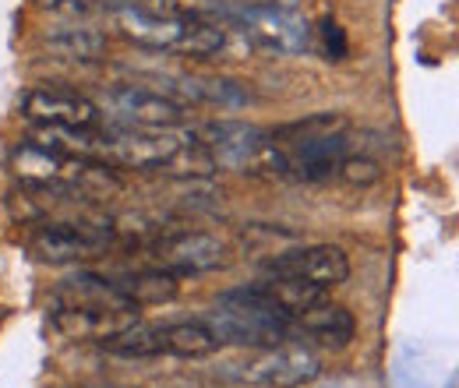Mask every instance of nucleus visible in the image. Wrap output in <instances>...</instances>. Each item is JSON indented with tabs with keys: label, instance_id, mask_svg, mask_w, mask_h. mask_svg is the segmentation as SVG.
<instances>
[{
	"label": "nucleus",
	"instance_id": "4468645a",
	"mask_svg": "<svg viewBox=\"0 0 459 388\" xmlns=\"http://www.w3.org/2000/svg\"><path fill=\"white\" fill-rule=\"evenodd\" d=\"M353 332H357L353 315L343 304H329L325 297L293 318V335H311L329 349H346L353 342Z\"/></svg>",
	"mask_w": 459,
	"mask_h": 388
},
{
	"label": "nucleus",
	"instance_id": "412c9836",
	"mask_svg": "<svg viewBox=\"0 0 459 388\" xmlns=\"http://www.w3.org/2000/svg\"><path fill=\"white\" fill-rule=\"evenodd\" d=\"M240 4H258V7H287V11H297L300 0H240Z\"/></svg>",
	"mask_w": 459,
	"mask_h": 388
},
{
	"label": "nucleus",
	"instance_id": "0eeeda50",
	"mask_svg": "<svg viewBox=\"0 0 459 388\" xmlns=\"http://www.w3.org/2000/svg\"><path fill=\"white\" fill-rule=\"evenodd\" d=\"M114 244V226L107 220H54L39 222L29 237V251L43 265H71L103 254Z\"/></svg>",
	"mask_w": 459,
	"mask_h": 388
},
{
	"label": "nucleus",
	"instance_id": "a211bd4d",
	"mask_svg": "<svg viewBox=\"0 0 459 388\" xmlns=\"http://www.w3.org/2000/svg\"><path fill=\"white\" fill-rule=\"evenodd\" d=\"M336 177L350 184V187H371V184H378L382 180V163L375 160V156H368V152H346L340 169H336Z\"/></svg>",
	"mask_w": 459,
	"mask_h": 388
},
{
	"label": "nucleus",
	"instance_id": "6e6552de",
	"mask_svg": "<svg viewBox=\"0 0 459 388\" xmlns=\"http://www.w3.org/2000/svg\"><path fill=\"white\" fill-rule=\"evenodd\" d=\"M233 11L247 43H258L276 54H304L311 47V25L300 18V11L258 7V4H233Z\"/></svg>",
	"mask_w": 459,
	"mask_h": 388
},
{
	"label": "nucleus",
	"instance_id": "7ed1b4c3",
	"mask_svg": "<svg viewBox=\"0 0 459 388\" xmlns=\"http://www.w3.org/2000/svg\"><path fill=\"white\" fill-rule=\"evenodd\" d=\"M187 134L205 149L216 169L283 177V156L265 127H255L244 120H216V124H195L187 127Z\"/></svg>",
	"mask_w": 459,
	"mask_h": 388
},
{
	"label": "nucleus",
	"instance_id": "dca6fc26",
	"mask_svg": "<svg viewBox=\"0 0 459 388\" xmlns=\"http://www.w3.org/2000/svg\"><path fill=\"white\" fill-rule=\"evenodd\" d=\"M117 289L124 293V300H131L134 307H145V304H167L177 297L180 282L177 276L163 272V269H138V272H124V276L110 279Z\"/></svg>",
	"mask_w": 459,
	"mask_h": 388
},
{
	"label": "nucleus",
	"instance_id": "423d86ee",
	"mask_svg": "<svg viewBox=\"0 0 459 388\" xmlns=\"http://www.w3.org/2000/svg\"><path fill=\"white\" fill-rule=\"evenodd\" d=\"M223 378L251 388H304L322 375V360L304 342H276L247 360H233L220 371Z\"/></svg>",
	"mask_w": 459,
	"mask_h": 388
},
{
	"label": "nucleus",
	"instance_id": "9b49d317",
	"mask_svg": "<svg viewBox=\"0 0 459 388\" xmlns=\"http://www.w3.org/2000/svg\"><path fill=\"white\" fill-rule=\"evenodd\" d=\"M100 110H110V116H114L120 127H145V131L180 127L184 116H187L184 103H177V99L156 92V89H142V85L110 89Z\"/></svg>",
	"mask_w": 459,
	"mask_h": 388
},
{
	"label": "nucleus",
	"instance_id": "1a4fd4ad",
	"mask_svg": "<svg viewBox=\"0 0 459 388\" xmlns=\"http://www.w3.org/2000/svg\"><path fill=\"white\" fill-rule=\"evenodd\" d=\"M22 116L50 131H82V127L103 124V110L96 99L71 92V89H50V85L29 89L22 96Z\"/></svg>",
	"mask_w": 459,
	"mask_h": 388
},
{
	"label": "nucleus",
	"instance_id": "f3484780",
	"mask_svg": "<svg viewBox=\"0 0 459 388\" xmlns=\"http://www.w3.org/2000/svg\"><path fill=\"white\" fill-rule=\"evenodd\" d=\"M47 50L67 60H100L107 54V36L89 25H60L47 36Z\"/></svg>",
	"mask_w": 459,
	"mask_h": 388
},
{
	"label": "nucleus",
	"instance_id": "ddd939ff",
	"mask_svg": "<svg viewBox=\"0 0 459 388\" xmlns=\"http://www.w3.org/2000/svg\"><path fill=\"white\" fill-rule=\"evenodd\" d=\"M54 307H85V311H138L107 276L78 272L54 289Z\"/></svg>",
	"mask_w": 459,
	"mask_h": 388
},
{
	"label": "nucleus",
	"instance_id": "39448f33",
	"mask_svg": "<svg viewBox=\"0 0 459 388\" xmlns=\"http://www.w3.org/2000/svg\"><path fill=\"white\" fill-rule=\"evenodd\" d=\"M11 173L25 187H64V191H89V187H107L114 184V169L67 156L60 149H50L36 138L18 142L7 156Z\"/></svg>",
	"mask_w": 459,
	"mask_h": 388
},
{
	"label": "nucleus",
	"instance_id": "6ab92c4d",
	"mask_svg": "<svg viewBox=\"0 0 459 388\" xmlns=\"http://www.w3.org/2000/svg\"><path fill=\"white\" fill-rule=\"evenodd\" d=\"M318 36H322V47H325L329 60H346V56H350L346 32L340 29V22H336V18H322V25H318Z\"/></svg>",
	"mask_w": 459,
	"mask_h": 388
},
{
	"label": "nucleus",
	"instance_id": "aec40b11",
	"mask_svg": "<svg viewBox=\"0 0 459 388\" xmlns=\"http://www.w3.org/2000/svg\"><path fill=\"white\" fill-rule=\"evenodd\" d=\"M39 7L57 11V14H85V11H92L89 0H39Z\"/></svg>",
	"mask_w": 459,
	"mask_h": 388
},
{
	"label": "nucleus",
	"instance_id": "9d476101",
	"mask_svg": "<svg viewBox=\"0 0 459 388\" xmlns=\"http://www.w3.org/2000/svg\"><path fill=\"white\" fill-rule=\"evenodd\" d=\"M149 258H152V269H163L170 276H202V272H212V269H223L227 265V244L212 233H170V237H160L152 247H149Z\"/></svg>",
	"mask_w": 459,
	"mask_h": 388
},
{
	"label": "nucleus",
	"instance_id": "2eb2a0df",
	"mask_svg": "<svg viewBox=\"0 0 459 388\" xmlns=\"http://www.w3.org/2000/svg\"><path fill=\"white\" fill-rule=\"evenodd\" d=\"M134 322V311H85V307H54L50 325L64 339H107Z\"/></svg>",
	"mask_w": 459,
	"mask_h": 388
},
{
	"label": "nucleus",
	"instance_id": "f03ea898",
	"mask_svg": "<svg viewBox=\"0 0 459 388\" xmlns=\"http://www.w3.org/2000/svg\"><path fill=\"white\" fill-rule=\"evenodd\" d=\"M202 322L209 325L220 346L265 349L293 339V318H287L273 300H265L255 282L220 293V300L205 311Z\"/></svg>",
	"mask_w": 459,
	"mask_h": 388
},
{
	"label": "nucleus",
	"instance_id": "f8f14e48",
	"mask_svg": "<svg viewBox=\"0 0 459 388\" xmlns=\"http://www.w3.org/2000/svg\"><path fill=\"white\" fill-rule=\"evenodd\" d=\"M265 276H283L311 282L318 289H333L350 279V262L333 244H297L265 262Z\"/></svg>",
	"mask_w": 459,
	"mask_h": 388
},
{
	"label": "nucleus",
	"instance_id": "20e7f679",
	"mask_svg": "<svg viewBox=\"0 0 459 388\" xmlns=\"http://www.w3.org/2000/svg\"><path fill=\"white\" fill-rule=\"evenodd\" d=\"M100 346L110 357L124 360H145V357H180V360H198L220 349L216 335L209 332V325L198 322H170V325H142L131 322L127 329L100 339Z\"/></svg>",
	"mask_w": 459,
	"mask_h": 388
},
{
	"label": "nucleus",
	"instance_id": "f257e3e1",
	"mask_svg": "<svg viewBox=\"0 0 459 388\" xmlns=\"http://www.w3.org/2000/svg\"><path fill=\"white\" fill-rule=\"evenodd\" d=\"M114 29L156 54H180V56H198V60H212L233 50V39H240L244 32L233 29H220L209 22H195V18H173V14H156L149 7H138L134 0H114L110 7ZM247 39V36H244Z\"/></svg>",
	"mask_w": 459,
	"mask_h": 388
}]
</instances>
